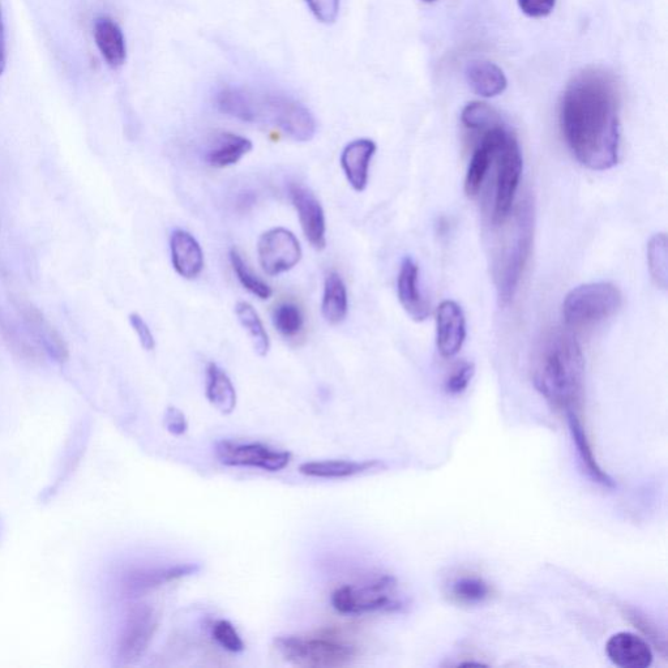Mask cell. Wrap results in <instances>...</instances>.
I'll list each match as a JSON object with an SVG mask.
<instances>
[{
  "mask_svg": "<svg viewBox=\"0 0 668 668\" xmlns=\"http://www.w3.org/2000/svg\"><path fill=\"white\" fill-rule=\"evenodd\" d=\"M422 2H425V3H434V2H436V0H422Z\"/></svg>",
  "mask_w": 668,
  "mask_h": 668,
  "instance_id": "obj_44",
  "label": "cell"
},
{
  "mask_svg": "<svg viewBox=\"0 0 668 668\" xmlns=\"http://www.w3.org/2000/svg\"><path fill=\"white\" fill-rule=\"evenodd\" d=\"M272 321L276 331L285 338L297 337L304 328L301 307L293 302H282L274 307Z\"/></svg>",
  "mask_w": 668,
  "mask_h": 668,
  "instance_id": "obj_31",
  "label": "cell"
},
{
  "mask_svg": "<svg viewBox=\"0 0 668 668\" xmlns=\"http://www.w3.org/2000/svg\"><path fill=\"white\" fill-rule=\"evenodd\" d=\"M585 361L571 333L551 329L539 341L533 362V383L556 409L576 411L584 389Z\"/></svg>",
  "mask_w": 668,
  "mask_h": 668,
  "instance_id": "obj_2",
  "label": "cell"
},
{
  "mask_svg": "<svg viewBox=\"0 0 668 668\" xmlns=\"http://www.w3.org/2000/svg\"><path fill=\"white\" fill-rule=\"evenodd\" d=\"M623 297L615 285L593 282L569 291L563 302V318L568 327H593L611 318L622 307Z\"/></svg>",
  "mask_w": 668,
  "mask_h": 668,
  "instance_id": "obj_5",
  "label": "cell"
},
{
  "mask_svg": "<svg viewBox=\"0 0 668 668\" xmlns=\"http://www.w3.org/2000/svg\"><path fill=\"white\" fill-rule=\"evenodd\" d=\"M274 649L286 662L299 667H344L358 655L354 645L332 635L280 636L274 640Z\"/></svg>",
  "mask_w": 668,
  "mask_h": 668,
  "instance_id": "obj_4",
  "label": "cell"
},
{
  "mask_svg": "<svg viewBox=\"0 0 668 668\" xmlns=\"http://www.w3.org/2000/svg\"><path fill=\"white\" fill-rule=\"evenodd\" d=\"M7 49H6V29H4V20L2 7H0V76L6 70Z\"/></svg>",
  "mask_w": 668,
  "mask_h": 668,
  "instance_id": "obj_42",
  "label": "cell"
},
{
  "mask_svg": "<svg viewBox=\"0 0 668 668\" xmlns=\"http://www.w3.org/2000/svg\"><path fill=\"white\" fill-rule=\"evenodd\" d=\"M396 580L381 576L363 585H342L332 593L334 610L342 615H362L368 612L395 611L401 602L395 597Z\"/></svg>",
  "mask_w": 668,
  "mask_h": 668,
  "instance_id": "obj_6",
  "label": "cell"
},
{
  "mask_svg": "<svg viewBox=\"0 0 668 668\" xmlns=\"http://www.w3.org/2000/svg\"><path fill=\"white\" fill-rule=\"evenodd\" d=\"M205 396L221 414L230 415L237 408V391L230 376L217 363L211 362L205 376Z\"/></svg>",
  "mask_w": 668,
  "mask_h": 668,
  "instance_id": "obj_24",
  "label": "cell"
},
{
  "mask_svg": "<svg viewBox=\"0 0 668 668\" xmlns=\"http://www.w3.org/2000/svg\"><path fill=\"white\" fill-rule=\"evenodd\" d=\"M648 263L655 285L666 290L668 281V248L666 234H657L650 239Z\"/></svg>",
  "mask_w": 668,
  "mask_h": 668,
  "instance_id": "obj_32",
  "label": "cell"
},
{
  "mask_svg": "<svg viewBox=\"0 0 668 668\" xmlns=\"http://www.w3.org/2000/svg\"><path fill=\"white\" fill-rule=\"evenodd\" d=\"M465 76L471 91L481 97H496L507 89V77L503 70L492 62H469Z\"/></svg>",
  "mask_w": 668,
  "mask_h": 668,
  "instance_id": "obj_23",
  "label": "cell"
},
{
  "mask_svg": "<svg viewBox=\"0 0 668 668\" xmlns=\"http://www.w3.org/2000/svg\"><path fill=\"white\" fill-rule=\"evenodd\" d=\"M380 461H348V460H324L303 462L299 466V473L310 478L318 479H345L355 475L366 473L381 466Z\"/></svg>",
  "mask_w": 668,
  "mask_h": 668,
  "instance_id": "obj_22",
  "label": "cell"
},
{
  "mask_svg": "<svg viewBox=\"0 0 668 668\" xmlns=\"http://www.w3.org/2000/svg\"><path fill=\"white\" fill-rule=\"evenodd\" d=\"M466 340V319L460 304L444 301L436 314V346L441 357H455Z\"/></svg>",
  "mask_w": 668,
  "mask_h": 668,
  "instance_id": "obj_14",
  "label": "cell"
},
{
  "mask_svg": "<svg viewBox=\"0 0 668 668\" xmlns=\"http://www.w3.org/2000/svg\"><path fill=\"white\" fill-rule=\"evenodd\" d=\"M235 315H237L239 324L242 325V328L250 337L255 353L259 357H267L269 350H271V340H269V334L260 319L258 311L251 303L238 302L235 304Z\"/></svg>",
  "mask_w": 668,
  "mask_h": 668,
  "instance_id": "obj_29",
  "label": "cell"
},
{
  "mask_svg": "<svg viewBox=\"0 0 668 668\" xmlns=\"http://www.w3.org/2000/svg\"><path fill=\"white\" fill-rule=\"evenodd\" d=\"M289 196L298 213L307 242L314 250L323 251L327 247V222L320 201L307 187L299 183L290 184Z\"/></svg>",
  "mask_w": 668,
  "mask_h": 668,
  "instance_id": "obj_12",
  "label": "cell"
},
{
  "mask_svg": "<svg viewBox=\"0 0 668 668\" xmlns=\"http://www.w3.org/2000/svg\"><path fill=\"white\" fill-rule=\"evenodd\" d=\"M619 113V87L607 72L589 68L569 81L560 101V128L581 165L595 171L618 165Z\"/></svg>",
  "mask_w": 668,
  "mask_h": 668,
  "instance_id": "obj_1",
  "label": "cell"
},
{
  "mask_svg": "<svg viewBox=\"0 0 668 668\" xmlns=\"http://www.w3.org/2000/svg\"><path fill=\"white\" fill-rule=\"evenodd\" d=\"M164 425L166 430L174 436H182L188 431L186 415H184L182 410L175 408V406H170V408L166 409Z\"/></svg>",
  "mask_w": 668,
  "mask_h": 668,
  "instance_id": "obj_41",
  "label": "cell"
},
{
  "mask_svg": "<svg viewBox=\"0 0 668 668\" xmlns=\"http://www.w3.org/2000/svg\"><path fill=\"white\" fill-rule=\"evenodd\" d=\"M378 147L371 139L350 141L341 153L340 164L354 191L363 192L370 178V166Z\"/></svg>",
  "mask_w": 668,
  "mask_h": 668,
  "instance_id": "obj_17",
  "label": "cell"
},
{
  "mask_svg": "<svg viewBox=\"0 0 668 668\" xmlns=\"http://www.w3.org/2000/svg\"><path fill=\"white\" fill-rule=\"evenodd\" d=\"M25 320L28 321L29 328L36 334L38 341L41 342L47 353L54 359H57L58 362H66L68 358L66 342L51 327L49 321H46L44 316L37 310H34L33 307H29L27 312H25Z\"/></svg>",
  "mask_w": 668,
  "mask_h": 668,
  "instance_id": "obj_28",
  "label": "cell"
},
{
  "mask_svg": "<svg viewBox=\"0 0 668 668\" xmlns=\"http://www.w3.org/2000/svg\"><path fill=\"white\" fill-rule=\"evenodd\" d=\"M252 148L254 144L247 137L222 132L205 152L204 160L214 169H225V167L237 165L244 156L252 151Z\"/></svg>",
  "mask_w": 668,
  "mask_h": 668,
  "instance_id": "obj_21",
  "label": "cell"
},
{
  "mask_svg": "<svg viewBox=\"0 0 668 668\" xmlns=\"http://www.w3.org/2000/svg\"><path fill=\"white\" fill-rule=\"evenodd\" d=\"M212 635L214 640L230 653H242L246 649L242 636L229 620L222 619L214 623Z\"/></svg>",
  "mask_w": 668,
  "mask_h": 668,
  "instance_id": "obj_35",
  "label": "cell"
},
{
  "mask_svg": "<svg viewBox=\"0 0 668 668\" xmlns=\"http://www.w3.org/2000/svg\"><path fill=\"white\" fill-rule=\"evenodd\" d=\"M625 615H627L629 622L635 625L637 629H640V631L644 633L655 646H657V649L661 650L663 654H666V637L652 619H649L648 616L637 610H628L625 612Z\"/></svg>",
  "mask_w": 668,
  "mask_h": 668,
  "instance_id": "obj_36",
  "label": "cell"
},
{
  "mask_svg": "<svg viewBox=\"0 0 668 668\" xmlns=\"http://www.w3.org/2000/svg\"><path fill=\"white\" fill-rule=\"evenodd\" d=\"M312 14L323 24H333L340 12V0H306Z\"/></svg>",
  "mask_w": 668,
  "mask_h": 668,
  "instance_id": "obj_38",
  "label": "cell"
},
{
  "mask_svg": "<svg viewBox=\"0 0 668 668\" xmlns=\"http://www.w3.org/2000/svg\"><path fill=\"white\" fill-rule=\"evenodd\" d=\"M505 130H507V127L504 126L503 122H500L483 131L481 144L475 148L473 156H471L468 173H466V195L475 196L481 190L488 169L494 161L496 147H498L500 137Z\"/></svg>",
  "mask_w": 668,
  "mask_h": 668,
  "instance_id": "obj_16",
  "label": "cell"
},
{
  "mask_svg": "<svg viewBox=\"0 0 668 668\" xmlns=\"http://www.w3.org/2000/svg\"><path fill=\"white\" fill-rule=\"evenodd\" d=\"M452 595L461 603H481L490 597L491 589L481 577L464 576L452 584Z\"/></svg>",
  "mask_w": 668,
  "mask_h": 668,
  "instance_id": "obj_33",
  "label": "cell"
},
{
  "mask_svg": "<svg viewBox=\"0 0 668 668\" xmlns=\"http://www.w3.org/2000/svg\"><path fill=\"white\" fill-rule=\"evenodd\" d=\"M216 457L222 465L230 468H252L277 473L288 468L291 455L288 451L269 447L261 443H239L221 440L216 444Z\"/></svg>",
  "mask_w": 668,
  "mask_h": 668,
  "instance_id": "obj_9",
  "label": "cell"
},
{
  "mask_svg": "<svg viewBox=\"0 0 668 668\" xmlns=\"http://www.w3.org/2000/svg\"><path fill=\"white\" fill-rule=\"evenodd\" d=\"M158 628V616L152 606L137 603L130 608L118 642V659L132 665L147 652Z\"/></svg>",
  "mask_w": 668,
  "mask_h": 668,
  "instance_id": "obj_10",
  "label": "cell"
},
{
  "mask_svg": "<svg viewBox=\"0 0 668 668\" xmlns=\"http://www.w3.org/2000/svg\"><path fill=\"white\" fill-rule=\"evenodd\" d=\"M229 259L231 268L235 276H237L238 281L241 282V285L247 291H250L252 295L261 299V301H267L273 295V290L271 286L264 282L256 276L254 272L248 268L246 261L243 260L242 255L239 254L237 248H231L229 252Z\"/></svg>",
  "mask_w": 668,
  "mask_h": 668,
  "instance_id": "obj_30",
  "label": "cell"
},
{
  "mask_svg": "<svg viewBox=\"0 0 668 668\" xmlns=\"http://www.w3.org/2000/svg\"><path fill=\"white\" fill-rule=\"evenodd\" d=\"M608 659L622 668H648L652 666L654 654L644 638L635 633L619 632L606 644Z\"/></svg>",
  "mask_w": 668,
  "mask_h": 668,
  "instance_id": "obj_15",
  "label": "cell"
},
{
  "mask_svg": "<svg viewBox=\"0 0 668 668\" xmlns=\"http://www.w3.org/2000/svg\"><path fill=\"white\" fill-rule=\"evenodd\" d=\"M264 117L271 119L274 126L298 143L314 139L318 130L311 111L301 102L282 94H272L261 100L260 119Z\"/></svg>",
  "mask_w": 668,
  "mask_h": 668,
  "instance_id": "obj_8",
  "label": "cell"
},
{
  "mask_svg": "<svg viewBox=\"0 0 668 668\" xmlns=\"http://www.w3.org/2000/svg\"><path fill=\"white\" fill-rule=\"evenodd\" d=\"M516 224L505 229L500 247L492 256V274L500 301L508 303L520 284L532 250L534 225L528 205L516 214Z\"/></svg>",
  "mask_w": 668,
  "mask_h": 668,
  "instance_id": "obj_3",
  "label": "cell"
},
{
  "mask_svg": "<svg viewBox=\"0 0 668 668\" xmlns=\"http://www.w3.org/2000/svg\"><path fill=\"white\" fill-rule=\"evenodd\" d=\"M397 293L406 314L415 321H425L430 316V303L419 289V267L411 258L402 260L397 278Z\"/></svg>",
  "mask_w": 668,
  "mask_h": 668,
  "instance_id": "obj_19",
  "label": "cell"
},
{
  "mask_svg": "<svg viewBox=\"0 0 668 668\" xmlns=\"http://www.w3.org/2000/svg\"><path fill=\"white\" fill-rule=\"evenodd\" d=\"M128 319H130L131 327L134 328L136 336L139 338L141 348L147 351L156 349V338H154L147 321L141 318L139 314H131Z\"/></svg>",
  "mask_w": 668,
  "mask_h": 668,
  "instance_id": "obj_40",
  "label": "cell"
},
{
  "mask_svg": "<svg viewBox=\"0 0 668 668\" xmlns=\"http://www.w3.org/2000/svg\"><path fill=\"white\" fill-rule=\"evenodd\" d=\"M254 204L255 195L252 194V192H243V194L239 196L238 207L241 208L242 211H247V209L252 207Z\"/></svg>",
  "mask_w": 668,
  "mask_h": 668,
  "instance_id": "obj_43",
  "label": "cell"
},
{
  "mask_svg": "<svg viewBox=\"0 0 668 668\" xmlns=\"http://www.w3.org/2000/svg\"><path fill=\"white\" fill-rule=\"evenodd\" d=\"M200 571L198 564H177L167 567L136 569L128 572L122 581V592L128 598H139L170 582L195 575Z\"/></svg>",
  "mask_w": 668,
  "mask_h": 668,
  "instance_id": "obj_13",
  "label": "cell"
},
{
  "mask_svg": "<svg viewBox=\"0 0 668 668\" xmlns=\"http://www.w3.org/2000/svg\"><path fill=\"white\" fill-rule=\"evenodd\" d=\"M94 41L111 68L122 67L127 59L126 38L121 27L110 17H98L93 27Z\"/></svg>",
  "mask_w": 668,
  "mask_h": 668,
  "instance_id": "obj_20",
  "label": "cell"
},
{
  "mask_svg": "<svg viewBox=\"0 0 668 668\" xmlns=\"http://www.w3.org/2000/svg\"><path fill=\"white\" fill-rule=\"evenodd\" d=\"M216 107L220 113L246 123L260 121V102L241 88L228 87L216 94Z\"/></svg>",
  "mask_w": 668,
  "mask_h": 668,
  "instance_id": "obj_25",
  "label": "cell"
},
{
  "mask_svg": "<svg viewBox=\"0 0 668 668\" xmlns=\"http://www.w3.org/2000/svg\"><path fill=\"white\" fill-rule=\"evenodd\" d=\"M475 374V366L471 362H462L445 380V391L449 395H461L468 389Z\"/></svg>",
  "mask_w": 668,
  "mask_h": 668,
  "instance_id": "obj_37",
  "label": "cell"
},
{
  "mask_svg": "<svg viewBox=\"0 0 668 668\" xmlns=\"http://www.w3.org/2000/svg\"><path fill=\"white\" fill-rule=\"evenodd\" d=\"M495 160L498 161V177H496L494 221L500 222L511 214L524 170L520 144L509 128L500 137Z\"/></svg>",
  "mask_w": 668,
  "mask_h": 668,
  "instance_id": "obj_7",
  "label": "cell"
},
{
  "mask_svg": "<svg viewBox=\"0 0 668 668\" xmlns=\"http://www.w3.org/2000/svg\"><path fill=\"white\" fill-rule=\"evenodd\" d=\"M349 312L348 289L337 272H329L324 280L321 315L328 324L338 325L345 321Z\"/></svg>",
  "mask_w": 668,
  "mask_h": 668,
  "instance_id": "obj_27",
  "label": "cell"
},
{
  "mask_svg": "<svg viewBox=\"0 0 668 668\" xmlns=\"http://www.w3.org/2000/svg\"><path fill=\"white\" fill-rule=\"evenodd\" d=\"M173 268L184 280H195L204 269V252L194 235L186 230L173 231L170 238Z\"/></svg>",
  "mask_w": 668,
  "mask_h": 668,
  "instance_id": "obj_18",
  "label": "cell"
},
{
  "mask_svg": "<svg viewBox=\"0 0 668 668\" xmlns=\"http://www.w3.org/2000/svg\"><path fill=\"white\" fill-rule=\"evenodd\" d=\"M301 243L293 231L273 228L260 235L258 258L261 269L268 276L276 277L291 271L302 260Z\"/></svg>",
  "mask_w": 668,
  "mask_h": 668,
  "instance_id": "obj_11",
  "label": "cell"
},
{
  "mask_svg": "<svg viewBox=\"0 0 668 668\" xmlns=\"http://www.w3.org/2000/svg\"><path fill=\"white\" fill-rule=\"evenodd\" d=\"M567 417L569 431H571L578 456H580L581 464L584 466L586 473H588L594 482L599 483V485L610 488L615 487L614 479L599 466L597 458L594 456L592 444H590L588 435H586L585 428L582 426L580 419H578L576 411H568Z\"/></svg>",
  "mask_w": 668,
  "mask_h": 668,
  "instance_id": "obj_26",
  "label": "cell"
},
{
  "mask_svg": "<svg viewBox=\"0 0 668 668\" xmlns=\"http://www.w3.org/2000/svg\"><path fill=\"white\" fill-rule=\"evenodd\" d=\"M517 3L526 16L542 19L554 11L556 0H517Z\"/></svg>",
  "mask_w": 668,
  "mask_h": 668,
  "instance_id": "obj_39",
  "label": "cell"
},
{
  "mask_svg": "<svg viewBox=\"0 0 668 668\" xmlns=\"http://www.w3.org/2000/svg\"><path fill=\"white\" fill-rule=\"evenodd\" d=\"M461 121L470 130L485 131L501 122L499 114L483 102H471L462 110Z\"/></svg>",
  "mask_w": 668,
  "mask_h": 668,
  "instance_id": "obj_34",
  "label": "cell"
}]
</instances>
